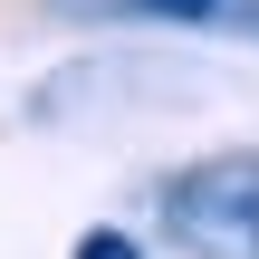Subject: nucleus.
I'll return each mask as SVG.
<instances>
[{
  "label": "nucleus",
  "mask_w": 259,
  "mask_h": 259,
  "mask_svg": "<svg viewBox=\"0 0 259 259\" xmlns=\"http://www.w3.org/2000/svg\"><path fill=\"white\" fill-rule=\"evenodd\" d=\"M77 259H135V240H125V231H87V240H77Z\"/></svg>",
  "instance_id": "f03ea898"
},
{
  "label": "nucleus",
  "mask_w": 259,
  "mask_h": 259,
  "mask_svg": "<svg viewBox=\"0 0 259 259\" xmlns=\"http://www.w3.org/2000/svg\"><path fill=\"white\" fill-rule=\"evenodd\" d=\"M163 231L192 259H259V154H202L154 192Z\"/></svg>",
  "instance_id": "f257e3e1"
}]
</instances>
